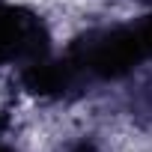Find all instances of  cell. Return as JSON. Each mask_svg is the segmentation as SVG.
I'll list each match as a JSON object with an SVG mask.
<instances>
[{"mask_svg": "<svg viewBox=\"0 0 152 152\" xmlns=\"http://www.w3.org/2000/svg\"><path fill=\"white\" fill-rule=\"evenodd\" d=\"M66 60L72 63V69L78 72L84 84V81H119L146 60V54L137 27L119 24V27H102L81 36L69 48Z\"/></svg>", "mask_w": 152, "mask_h": 152, "instance_id": "obj_1", "label": "cell"}, {"mask_svg": "<svg viewBox=\"0 0 152 152\" xmlns=\"http://www.w3.org/2000/svg\"><path fill=\"white\" fill-rule=\"evenodd\" d=\"M48 54V30L39 15L0 0V66H27Z\"/></svg>", "mask_w": 152, "mask_h": 152, "instance_id": "obj_2", "label": "cell"}, {"mask_svg": "<svg viewBox=\"0 0 152 152\" xmlns=\"http://www.w3.org/2000/svg\"><path fill=\"white\" fill-rule=\"evenodd\" d=\"M134 27H137V36H140V45H143L146 60H152V12L143 15L140 21H134Z\"/></svg>", "mask_w": 152, "mask_h": 152, "instance_id": "obj_3", "label": "cell"}, {"mask_svg": "<svg viewBox=\"0 0 152 152\" xmlns=\"http://www.w3.org/2000/svg\"><path fill=\"white\" fill-rule=\"evenodd\" d=\"M0 152H12V149H9V146H3V143H0Z\"/></svg>", "mask_w": 152, "mask_h": 152, "instance_id": "obj_4", "label": "cell"}]
</instances>
